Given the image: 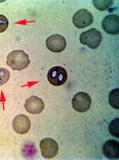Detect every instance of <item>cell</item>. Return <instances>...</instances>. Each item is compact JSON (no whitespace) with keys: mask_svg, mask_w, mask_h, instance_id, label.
<instances>
[{"mask_svg":"<svg viewBox=\"0 0 119 160\" xmlns=\"http://www.w3.org/2000/svg\"><path fill=\"white\" fill-rule=\"evenodd\" d=\"M30 63L29 56L22 50H14L7 56L6 64L14 71H22Z\"/></svg>","mask_w":119,"mask_h":160,"instance_id":"cell-1","label":"cell"},{"mask_svg":"<svg viewBox=\"0 0 119 160\" xmlns=\"http://www.w3.org/2000/svg\"><path fill=\"white\" fill-rule=\"evenodd\" d=\"M102 34L96 28H91L83 32L80 36V43L91 49L99 47L102 42Z\"/></svg>","mask_w":119,"mask_h":160,"instance_id":"cell-2","label":"cell"},{"mask_svg":"<svg viewBox=\"0 0 119 160\" xmlns=\"http://www.w3.org/2000/svg\"><path fill=\"white\" fill-rule=\"evenodd\" d=\"M43 157L46 159H52L56 157L59 152L58 143L53 138H46L43 139L40 143Z\"/></svg>","mask_w":119,"mask_h":160,"instance_id":"cell-3","label":"cell"},{"mask_svg":"<svg viewBox=\"0 0 119 160\" xmlns=\"http://www.w3.org/2000/svg\"><path fill=\"white\" fill-rule=\"evenodd\" d=\"M72 105L74 110L79 112L88 111L91 105V98L88 94L85 92H79L74 95Z\"/></svg>","mask_w":119,"mask_h":160,"instance_id":"cell-4","label":"cell"},{"mask_svg":"<svg viewBox=\"0 0 119 160\" xmlns=\"http://www.w3.org/2000/svg\"><path fill=\"white\" fill-rule=\"evenodd\" d=\"M72 22L75 27L79 28H84L92 24L93 16L88 10L82 9L74 15Z\"/></svg>","mask_w":119,"mask_h":160,"instance_id":"cell-5","label":"cell"},{"mask_svg":"<svg viewBox=\"0 0 119 160\" xmlns=\"http://www.w3.org/2000/svg\"><path fill=\"white\" fill-rule=\"evenodd\" d=\"M48 79L53 85L60 86L67 80V73L64 68L55 66L50 69L48 73Z\"/></svg>","mask_w":119,"mask_h":160,"instance_id":"cell-6","label":"cell"},{"mask_svg":"<svg viewBox=\"0 0 119 160\" xmlns=\"http://www.w3.org/2000/svg\"><path fill=\"white\" fill-rule=\"evenodd\" d=\"M46 45L48 49L54 53L63 52L67 46L65 38L59 34L50 36L46 40Z\"/></svg>","mask_w":119,"mask_h":160,"instance_id":"cell-7","label":"cell"},{"mask_svg":"<svg viewBox=\"0 0 119 160\" xmlns=\"http://www.w3.org/2000/svg\"><path fill=\"white\" fill-rule=\"evenodd\" d=\"M102 27L108 34L116 35L119 33V18L117 14H111L106 16L102 21Z\"/></svg>","mask_w":119,"mask_h":160,"instance_id":"cell-8","label":"cell"},{"mask_svg":"<svg viewBox=\"0 0 119 160\" xmlns=\"http://www.w3.org/2000/svg\"><path fill=\"white\" fill-rule=\"evenodd\" d=\"M12 127L16 133L23 135L28 132L31 127L29 118L25 114L16 116L12 121Z\"/></svg>","mask_w":119,"mask_h":160,"instance_id":"cell-9","label":"cell"},{"mask_svg":"<svg viewBox=\"0 0 119 160\" xmlns=\"http://www.w3.org/2000/svg\"><path fill=\"white\" fill-rule=\"evenodd\" d=\"M24 107L26 110L30 114H38L44 110L45 103L41 98L31 96L26 100Z\"/></svg>","mask_w":119,"mask_h":160,"instance_id":"cell-10","label":"cell"},{"mask_svg":"<svg viewBox=\"0 0 119 160\" xmlns=\"http://www.w3.org/2000/svg\"><path fill=\"white\" fill-rule=\"evenodd\" d=\"M104 156L109 160H117L119 158V143L113 140L106 142L102 147Z\"/></svg>","mask_w":119,"mask_h":160,"instance_id":"cell-11","label":"cell"},{"mask_svg":"<svg viewBox=\"0 0 119 160\" xmlns=\"http://www.w3.org/2000/svg\"><path fill=\"white\" fill-rule=\"evenodd\" d=\"M119 89L112 90L109 95V103L110 105L116 109L119 108Z\"/></svg>","mask_w":119,"mask_h":160,"instance_id":"cell-12","label":"cell"},{"mask_svg":"<svg viewBox=\"0 0 119 160\" xmlns=\"http://www.w3.org/2000/svg\"><path fill=\"white\" fill-rule=\"evenodd\" d=\"M93 3L95 8L101 11H103L106 9H108L113 4V1L112 0H107V1H103V0H94L93 1Z\"/></svg>","mask_w":119,"mask_h":160,"instance_id":"cell-13","label":"cell"},{"mask_svg":"<svg viewBox=\"0 0 119 160\" xmlns=\"http://www.w3.org/2000/svg\"><path fill=\"white\" fill-rule=\"evenodd\" d=\"M109 130L111 134L117 138L119 137V119L113 120L109 124Z\"/></svg>","mask_w":119,"mask_h":160,"instance_id":"cell-14","label":"cell"},{"mask_svg":"<svg viewBox=\"0 0 119 160\" xmlns=\"http://www.w3.org/2000/svg\"><path fill=\"white\" fill-rule=\"evenodd\" d=\"M10 72L4 68H0V85L5 84L10 78Z\"/></svg>","mask_w":119,"mask_h":160,"instance_id":"cell-15","label":"cell"},{"mask_svg":"<svg viewBox=\"0 0 119 160\" xmlns=\"http://www.w3.org/2000/svg\"><path fill=\"white\" fill-rule=\"evenodd\" d=\"M9 21L3 15L0 14V33L4 32L8 27Z\"/></svg>","mask_w":119,"mask_h":160,"instance_id":"cell-16","label":"cell"}]
</instances>
